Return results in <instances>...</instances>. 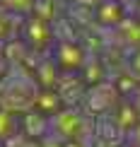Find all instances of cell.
<instances>
[{
	"label": "cell",
	"instance_id": "1",
	"mask_svg": "<svg viewBox=\"0 0 140 147\" xmlns=\"http://www.w3.org/2000/svg\"><path fill=\"white\" fill-rule=\"evenodd\" d=\"M53 63L65 72H77L87 65V60H85V51L75 41H60L56 46V60Z\"/></svg>",
	"mask_w": 140,
	"mask_h": 147
},
{
	"label": "cell",
	"instance_id": "2",
	"mask_svg": "<svg viewBox=\"0 0 140 147\" xmlns=\"http://www.w3.org/2000/svg\"><path fill=\"white\" fill-rule=\"evenodd\" d=\"M24 39H27V44L32 48H46L51 44V39H53V29L48 24V20H44V17H32L27 22V27H24Z\"/></svg>",
	"mask_w": 140,
	"mask_h": 147
},
{
	"label": "cell",
	"instance_id": "3",
	"mask_svg": "<svg viewBox=\"0 0 140 147\" xmlns=\"http://www.w3.org/2000/svg\"><path fill=\"white\" fill-rule=\"evenodd\" d=\"M80 116L77 113H72V111H60V113H56L51 118V133L56 130L58 135H60V140H72L77 135V128H80Z\"/></svg>",
	"mask_w": 140,
	"mask_h": 147
},
{
	"label": "cell",
	"instance_id": "4",
	"mask_svg": "<svg viewBox=\"0 0 140 147\" xmlns=\"http://www.w3.org/2000/svg\"><path fill=\"white\" fill-rule=\"evenodd\" d=\"M17 133V118L7 109H0V142H7Z\"/></svg>",
	"mask_w": 140,
	"mask_h": 147
},
{
	"label": "cell",
	"instance_id": "5",
	"mask_svg": "<svg viewBox=\"0 0 140 147\" xmlns=\"http://www.w3.org/2000/svg\"><path fill=\"white\" fill-rule=\"evenodd\" d=\"M0 7L15 15H29L36 10V0H0Z\"/></svg>",
	"mask_w": 140,
	"mask_h": 147
},
{
	"label": "cell",
	"instance_id": "6",
	"mask_svg": "<svg viewBox=\"0 0 140 147\" xmlns=\"http://www.w3.org/2000/svg\"><path fill=\"white\" fill-rule=\"evenodd\" d=\"M131 70H133V75L140 80V51H138L135 56H133V60H131Z\"/></svg>",
	"mask_w": 140,
	"mask_h": 147
},
{
	"label": "cell",
	"instance_id": "7",
	"mask_svg": "<svg viewBox=\"0 0 140 147\" xmlns=\"http://www.w3.org/2000/svg\"><path fill=\"white\" fill-rule=\"evenodd\" d=\"M131 142H133V147H140V123L131 130Z\"/></svg>",
	"mask_w": 140,
	"mask_h": 147
},
{
	"label": "cell",
	"instance_id": "8",
	"mask_svg": "<svg viewBox=\"0 0 140 147\" xmlns=\"http://www.w3.org/2000/svg\"><path fill=\"white\" fill-rule=\"evenodd\" d=\"M133 104H135V106H138V111H140V89L135 92V101H133Z\"/></svg>",
	"mask_w": 140,
	"mask_h": 147
}]
</instances>
